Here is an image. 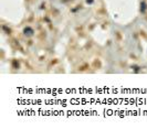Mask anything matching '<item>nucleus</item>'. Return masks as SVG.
I'll return each mask as SVG.
<instances>
[{
    "label": "nucleus",
    "mask_w": 147,
    "mask_h": 129,
    "mask_svg": "<svg viewBox=\"0 0 147 129\" xmlns=\"http://www.w3.org/2000/svg\"><path fill=\"white\" fill-rule=\"evenodd\" d=\"M24 34H26V36H31L32 34H33V30H32L31 28H29V27H28V28H26L24 29Z\"/></svg>",
    "instance_id": "1"
},
{
    "label": "nucleus",
    "mask_w": 147,
    "mask_h": 129,
    "mask_svg": "<svg viewBox=\"0 0 147 129\" xmlns=\"http://www.w3.org/2000/svg\"><path fill=\"white\" fill-rule=\"evenodd\" d=\"M145 10H146V3H145V1H143L140 3V11L142 12H145Z\"/></svg>",
    "instance_id": "2"
}]
</instances>
